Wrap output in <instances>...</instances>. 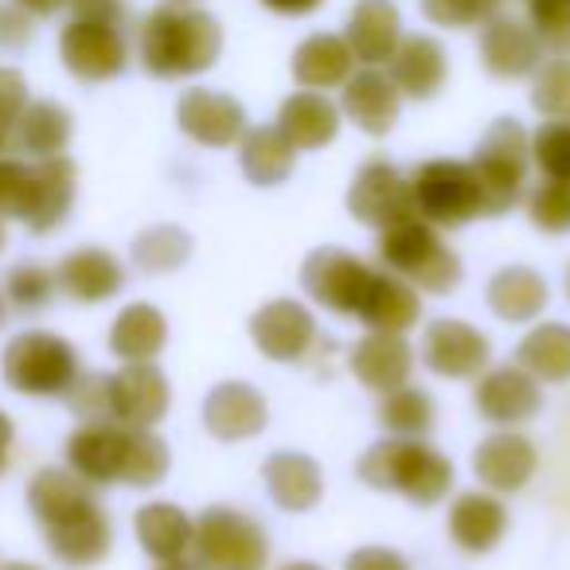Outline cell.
<instances>
[{
    "instance_id": "obj_1",
    "label": "cell",
    "mask_w": 570,
    "mask_h": 570,
    "mask_svg": "<svg viewBox=\"0 0 570 570\" xmlns=\"http://www.w3.org/2000/svg\"><path fill=\"white\" fill-rule=\"evenodd\" d=\"M28 512L40 523L51 559L67 570H90L110 554L114 523L87 484L67 465H43L28 481Z\"/></svg>"
},
{
    "instance_id": "obj_2",
    "label": "cell",
    "mask_w": 570,
    "mask_h": 570,
    "mask_svg": "<svg viewBox=\"0 0 570 570\" xmlns=\"http://www.w3.org/2000/svg\"><path fill=\"white\" fill-rule=\"evenodd\" d=\"M223 28L212 12L191 4H160L137 28V59L153 79H191L215 67Z\"/></svg>"
},
{
    "instance_id": "obj_3",
    "label": "cell",
    "mask_w": 570,
    "mask_h": 570,
    "mask_svg": "<svg viewBox=\"0 0 570 570\" xmlns=\"http://www.w3.org/2000/svg\"><path fill=\"white\" fill-rule=\"evenodd\" d=\"M360 481L367 489L399 492L411 504L430 508L450 492L453 465L422 438H383L360 458Z\"/></svg>"
},
{
    "instance_id": "obj_4",
    "label": "cell",
    "mask_w": 570,
    "mask_h": 570,
    "mask_svg": "<svg viewBox=\"0 0 570 570\" xmlns=\"http://www.w3.org/2000/svg\"><path fill=\"white\" fill-rule=\"evenodd\" d=\"M375 250H380L383 269L399 274L422 294H450L461 285V258L442 243L438 227H430L414 212L380 227V246Z\"/></svg>"
},
{
    "instance_id": "obj_5",
    "label": "cell",
    "mask_w": 570,
    "mask_h": 570,
    "mask_svg": "<svg viewBox=\"0 0 570 570\" xmlns=\"http://www.w3.org/2000/svg\"><path fill=\"white\" fill-rule=\"evenodd\" d=\"M79 348L67 336L48 328H28L4 344L0 375L17 395L28 399H63L71 383L79 380Z\"/></svg>"
},
{
    "instance_id": "obj_6",
    "label": "cell",
    "mask_w": 570,
    "mask_h": 570,
    "mask_svg": "<svg viewBox=\"0 0 570 570\" xmlns=\"http://www.w3.org/2000/svg\"><path fill=\"white\" fill-rule=\"evenodd\" d=\"M481 184L484 215H504L528 191L531 173V134L515 118H497L484 129L481 145L469 157Z\"/></svg>"
},
{
    "instance_id": "obj_7",
    "label": "cell",
    "mask_w": 570,
    "mask_h": 570,
    "mask_svg": "<svg viewBox=\"0 0 570 570\" xmlns=\"http://www.w3.org/2000/svg\"><path fill=\"white\" fill-rule=\"evenodd\" d=\"M406 184H411L414 215H422L438 230L465 227V223L484 215L481 184H476V173L469 160H426V165H419L406 176Z\"/></svg>"
},
{
    "instance_id": "obj_8",
    "label": "cell",
    "mask_w": 570,
    "mask_h": 570,
    "mask_svg": "<svg viewBox=\"0 0 570 570\" xmlns=\"http://www.w3.org/2000/svg\"><path fill=\"white\" fill-rule=\"evenodd\" d=\"M191 554L204 562V570H266L269 539L243 508L212 504L191 528Z\"/></svg>"
},
{
    "instance_id": "obj_9",
    "label": "cell",
    "mask_w": 570,
    "mask_h": 570,
    "mask_svg": "<svg viewBox=\"0 0 570 570\" xmlns=\"http://www.w3.org/2000/svg\"><path fill=\"white\" fill-rule=\"evenodd\" d=\"M59 59L79 82H110L126 71V24L95 17H71L59 32Z\"/></svg>"
},
{
    "instance_id": "obj_10",
    "label": "cell",
    "mask_w": 570,
    "mask_h": 570,
    "mask_svg": "<svg viewBox=\"0 0 570 570\" xmlns=\"http://www.w3.org/2000/svg\"><path fill=\"white\" fill-rule=\"evenodd\" d=\"M372 277L375 266H367L360 254L344 250V246H317L302 266L305 294L313 297V305L336 313V317H356Z\"/></svg>"
},
{
    "instance_id": "obj_11",
    "label": "cell",
    "mask_w": 570,
    "mask_h": 570,
    "mask_svg": "<svg viewBox=\"0 0 570 570\" xmlns=\"http://www.w3.org/2000/svg\"><path fill=\"white\" fill-rule=\"evenodd\" d=\"M250 341L274 364H302L317 344V317L294 297H277L250 317Z\"/></svg>"
},
{
    "instance_id": "obj_12",
    "label": "cell",
    "mask_w": 570,
    "mask_h": 570,
    "mask_svg": "<svg viewBox=\"0 0 570 570\" xmlns=\"http://www.w3.org/2000/svg\"><path fill=\"white\" fill-rule=\"evenodd\" d=\"M473 406L481 411L484 422H492V426L515 430L539 414L543 391H539V380H531L520 364L484 367V372L476 375Z\"/></svg>"
},
{
    "instance_id": "obj_13",
    "label": "cell",
    "mask_w": 570,
    "mask_h": 570,
    "mask_svg": "<svg viewBox=\"0 0 570 570\" xmlns=\"http://www.w3.org/2000/svg\"><path fill=\"white\" fill-rule=\"evenodd\" d=\"M414 204H411V184L406 176L399 173L391 160L383 157H372L360 165V173L352 176L348 184V215L360 219L364 227H387V223L403 219L411 215Z\"/></svg>"
},
{
    "instance_id": "obj_14",
    "label": "cell",
    "mask_w": 570,
    "mask_h": 570,
    "mask_svg": "<svg viewBox=\"0 0 570 570\" xmlns=\"http://www.w3.org/2000/svg\"><path fill=\"white\" fill-rule=\"evenodd\" d=\"M173 406L168 375L153 360L145 364H121L110 375V419L121 426L153 430Z\"/></svg>"
},
{
    "instance_id": "obj_15",
    "label": "cell",
    "mask_w": 570,
    "mask_h": 570,
    "mask_svg": "<svg viewBox=\"0 0 570 570\" xmlns=\"http://www.w3.org/2000/svg\"><path fill=\"white\" fill-rule=\"evenodd\" d=\"M176 126L184 129V137H191L196 145H207V149H230L250 129L243 102L212 87L184 90L180 102H176Z\"/></svg>"
},
{
    "instance_id": "obj_16",
    "label": "cell",
    "mask_w": 570,
    "mask_h": 570,
    "mask_svg": "<svg viewBox=\"0 0 570 570\" xmlns=\"http://www.w3.org/2000/svg\"><path fill=\"white\" fill-rule=\"evenodd\" d=\"M492 344L469 321H434L422 333V364L442 380H476L489 367Z\"/></svg>"
},
{
    "instance_id": "obj_17",
    "label": "cell",
    "mask_w": 570,
    "mask_h": 570,
    "mask_svg": "<svg viewBox=\"0 0 570 570\" xmlns=\"http://www.w3.org/2000/svg\"><path fill=\"white\" fill-rule=\"evenodd\" d=\"M126 445L129 426L114 419L102 422H82L71 438H67V469L79 473L87 484L106 489V484H121V469H126Z\"/></svg>"
},
{
    "instance_id": "obj_18",
    "label": "cell",
    "mask_w": 570,
    "mask_h": 570,
    "mask_svg": "<svg viewBox=\"0 0 570 570\" xmlns=\"http://www.w3.org/2000/svg\"><path fill=\"white\" fill-rule=\"evenodd\" d=\"M75 188H79V173H75L71 157H43L32 160V184H28V199H24V223L32 235H51L59 223L71 215L75 207Z\"/></svg>"
},
{
    "instance_id": "obj_19",
    "label": "cell",
    "mask_w": 570,
    "mask_h": 570,
    "mask_svg": "<svg viewBox=\"0 0 570 570\" xmlns=\"http://www.w3.org/2000/svg\"><path fill=\"white\" fill-rule=\"evenodd\" d=\"M535 469H539V450L520 430H497L473 453L476 481H481V489L497 492V497L520 492L535 476Z\"/></svg>"
},
{
    "instance_id": "obj_20",
    "label": "cell",
    "mask_w": 570,
    "mask_h": 570,
    "mask_svg": "<svg viewBox=\"0 0 570 570\" xmlns=\"http://www.w3.org/2000/svg\"><path fill=\"white\" fill-rule=\"evenodd\" d=\"M56 285H59V294H67L71 302L102 305L121 294L126 266H121L118 254H110L106 246H75L56 266Z\"/></svg>"
},
{
    "instance_id": "obj_21",
    "label": "cell",
    "mask_w": 570,
    "mask_h": 570,
    "mask_svg": "<svg viewBox=\"0 0 570 570\" xmlns=\"http://www.w3.org/2000/svg\"><path fill=\"white\" fill-rule=\"evenodd\" d=\"M399 110H403V95L391 82L387 71L380 67H364V71H352L348 82L341 90V114L352 121L356 129L372 137H383L395 129Z\"/></svg>"
},
{
    "instance_id": "obj_22",
    "label": "cell",
    "mask_w": 570,
    "mask_h": 570,
    "mask_svg": "<svg viewBox=\"0 0 570 570\" xmlns=\"http://www.w3.org/2000/svg\"><path fill=\"white\" fill-rule=\"evenodd\" d=\"M269 422V406L250 383L227 380L219 387L207 391L204 399V426L219 442H246V438L262 434Z\"/></svg>"
},
{
    "instance_id": "obj_23",
    "label": "cell",
    "mask_w": 570,
    "mask_h": 570,
    "mask_svg": "<svg viewBox=\"0 0 570 570\" xmlns=\"http://www.w3.org/2000/svg\"><path fill=\"white\" fill-rule=\"evenodd\" d=\"M481 63L497 79H523L543 63V43L523 20L492 17L481 28Z\"/></svg>"
},
{
    "instance_id": "obj_24",
    "label": "cell",
    "mask_w": 570,
    "mask_h": 570,
    "mask_svg": "<svg viewBox=\"0 0 570 570\" xmlns=\"http://www.w3.org/2000/svg\"><path fill=\"white\" fill-rule=\"evenodd\" d=\"M348 367L367 391L387 395V391L411 383L414 348L406 344L403 333H367L364 341H356V348H352Z\"/></svg>"
},
{
    "instance_id": "obj_25",
    "label": "cell",
    "mask_w": 570,
    "mask_h": 570,
    "mask_svg": "<svg viewBox=\"0 0 570 570\" xmlns=\"http://www.w3.org/2000/svg\"><path fill=\"white\" fill-rule=\"evenodd\" d=\"M277 129L297 153L325 149L341 134V106L328 102L325 90H297L277 106Z\"/></svg>"
},
{
    "instance_id": "obj_26",
    "label": "cell",
    "mask_w": 570,
    "mask_h": 570,
    "mask_svg": "<svg viewBox=\"0 0 570 570\" xmlns=\"http://www.w3.org/2000/svg\"><path fill=\"white\" fill-rule=\"evenodd\" d=\"M262 481H266L269 500L282 512H309L325 497V473H321V465L309 453H297V450L269 453L266 465H262Z\"/></svg>"
},
{
    "instance_id": "obj_27",
    "label": "cell",
    "mask_w": 570,
    "mask_h": 570,
    "mask_svg": "<svg viewBox=\"0 0 570 570\" xmlns=\"http://www.w3.org/2000/svg\"><path fill=\"white\" fill-rule=\"evenodd\" d=\"M387 75L403 98L426 102V98H434L445 87V75H450L445 48L434 36H403L395 56L387 59Z\"/></svg>"
},
{
    "instance_id": "obj_28",
    "label": "cell",
    "mask_w": 570,
    "mask_h": 570,
    "mask_svg": "<svg viewBox=\"0 0 570 570\" xmlns=\"http://www.w3.org/2000/svg\"><path fill=\"white\" fill-rule=\"evenodd\" d=\"M508 531V508L497 492L489 489H469L453 497L450 504V535L461 551L469 554H489L492 547L504 539Z\"/></svg>"
},
{
    "instance_id": "obj_29",
    "label": "cell",
    "mask_w": 570,
    "mask_h": 570,
    "mask_svg": "<svg viewBox=\"0 0 570 570\" xmlns=\"http://www.w3.org/2000/svg\"><path fill=\"white\" fill-rule=\"evenodd\" d=\"M399 40H403V20H399L395 0H356L348 28H344V43L352 48L356 63H387L395 56Z\"/></svg>"
},
{
    "instance_id": "obj_30",
    "label": "cell",
    "mask_w": 570,
    "mask_h": 570,
    "mask_svg": "<svg viewBox=\"0 0 570 570\" xmlns=\"http://www.w3.org/2000/svg\"><path fill=\"white\" fill-rule=\"evenodd\" d=\"M367 325V333H411L422 317V297L411 282H403L391 269H375L372 285H367L364 305L356 313Z\"/></svg>"
},
{
    "instance_id": "obj_31",
    "label": "cell",
    "mask_w": 570,
    "mask_h": 570,
    "mask_svg": "<svg viewBox=\"0 0 570 570\" xmlns=\"http://www.w3.org/2000/svg\"><path fill=\"white\" fill-rule=\"evenodd\" d=\"M489 309L508 325H531L539 313L551 302L543 274H535L531 266H504L489 277Z\"/></svg>"
},
{
    "instance_id": "obj_32",
    "label": "cell",
    "mask_w": 570,
    "mask_h": 570,
    "mask_svg": "<svg viewBox=\"0 0 570 570\" xmlns=\"http://www.w3.org/2000/svg\"><path fill=\"white\" fill-rule=\"evenodd\" d=\"M71 137H75L71 110L59 106V102H51V98H32L17 121L12 149L24 153L28 160H43V157H59V153H67Z\"/></svg>"
},
{
    "instance_id": "obj_33",
    "label": "cell",
    "mask_w": 570,
    "mask_h": 570,
    "mask_svg": "<svg viewBox=\"0 0 570 570\" xmlns=\"http://www.w3.org/2000/svg\"><path fill=\"white\" fill-rule=\"evenodd\" d=\"M168 344V321L157 305L134 302L114 317L110 325V352L121 364H145L157 360Z\"/></svg>"
},
{
    "instance_id": "obj_34",
    "label": "cell",
    "mask_w": 570,
    "mask_h": 570,
    "mask_svg": "<svg viewBox=\"0 0 570 570\" xmlns=\"http://www.w3.org/2000/svg\"><path fill=\"white\" fill-rule=\"evenodd\" d=\"M191 528H196V520H191L180 504H173V500H149V504H141L134 515L137 543H141V551L157 562L176 559V554H188Z\"/></svg>"
},
{
    "instance_id": "obj_35",
    "label": "cell",
    "mask_w": 570,
    "mask_h": 570,
    "mask_svg": "<svg viewBox=\"0 0 570 570\" xmlns=\"http://www.w3.org/2000/svg\"><path fill=\"white\" fill-rule=\"evenodd\" d=\"M356 71V56L344 43V36L333 32H313L309 40H302V48L294 51V79L305 90H333L344 87L348 75Z\"/></svg>"
},
{
    "instance_id": "obj_36",
    "label": "cell",
    "mask_w": 570,
    "mask_h": 570,
    "mask_svg": "<svg viewBox=\"0 0 570 570\" xmlns=\"http://www.w3.org/2000/svg\"><path fill=\"white\" fill-rule=\"evenodd\" d=\"M238 168L258 188H274L289 180V173L297 168V149L285 141L277 126H254L238 141Z\"/></svg>"
},
{
    "instance_id": "obj_37",
    "label": "cell",
    "mask_w": 570,
    "mask_h": 570,
    "mask_svg": "<svg viewBox=\"0 0 570 570\" xmlns=\"http://www.w3.org/2000/svg\"><path fill=\"white\" fill-rule=\"evenodd\" d=\"M515 364L539 383H567L570 380V325L543 321L535 325L515 348Z\"/></svg>"
},
{
    "instance_id": "obj_38",
    "label": "cell",
    "mask_w": 570,
    "mask_h": 570,
    "mask_svg": "<svg viewBox=\"0 0 570 570\" xmlns=\"http://www.w3.org/2000/svg\"><path fill=\"white\" fill-rule=\"evenodd\" d=\"M434 419H438L434 399L422 387H411V383L387 391L380 403V426L391 438H426L434 430Z\"/></svg>"
},
{
    "instance_id": "obj_39",
    "label": "cell",
    "mask_w": 570,
    "mask_h": 570,
    "mask_svg": "<svg viewBox=\"0 0 570 570\" xmlns=\"http://www.w3.org/2000/svg\"><path fill=\"white\" fill-rule=\"evenodd\" d=\"M173 453L168 442L157 430H137L129 426V445H126V469H121V484L129 489H153L168 476Z\"/></svg>"
},
{
    "instance_id": "obj_40",
    "label": "cell",
    "mask_w": 570,
    "mask_h": 570,
    "mask_svg": "<svg viewBox=\"0 0 570 570\" xmlns=\"http://www.w3.org/2000/svg\"><path fill=\"white\" fill-rule=\"evenodd\" d=\"M188 258H191L188 230L173 227V223H160V227H149L134 238V262L141 274H173Z\"/></svg>"
},
{
    "instance_id": "obj_41",
    "label": "cell",
    "mask_w": 570,
    "mask_h": 570,
    "mask_svg": "<svg viewBox=\"0 0 570 570\" xmlns=\"http://www.w3.org/2000/svg\"><path fill=\"white\" fill-rule=\"evenodd\" d=\"M4 302H9V309L17 313H40L51 305V297H56V269H48L43 262H17V266L9 269V277H4Z\"/></svg>"
},
{
    "instance_id": "obj_42",
    "label": "cell",
    "mask_w": 570,
    "mask_h": 570,
    "mask_svg": "<svg viewBox=\"0 0 570 570\" xmlns=\"http://www.w3.org/2000/svg\"><path fill=\"white\" fill-rule=\"evenodd\" d=\"M531 106H535L547 121H570V56H559V59H551V63L535 67Z\"/></svg>"
},
{
    "instance_id": "obj_43",
    "label": "cell",
    "mask_w": 570,
    "mask_h": 570,
    "mask_svg": "<svg viewBox=\"0 0 570 570\" xmlns=\"http://www.w3.org/2000/svg\"><path fill=\"white\" fill-rule=\"evenodd\" d=\"M531 165L543 173V180L570 184V121H543L531 134Z\"/></svg>"
},
{
    "instance_id": "obj_44",
    "label": "cell",
    "mask_w": 570,
    "mask_h": 570,
    "mask_svg": "<svg viewBox=\"0 0 570 570\" xmlns=\"http://www.w3.org/2000/svg\"><path fill=\"white\" fill-rule=\"evenodd\" d=\"M528 204V219L535 223L543 235H567L570 230V184L567 180H543L523 196Z\"/></svg>"
},
{
    "instance_id": "obj_45",
    "label": "cell",
    "mask_w": 570,
    "mask_h": 570,
    "mask_svg": "<svg viewBox=\"0 0 570 570\" xmlns=\"http://www.w3.org/2000/svg\"><path fill=\"white\" fill-rule=\"evenodd\" d=\"M528 24L539 43L559 56H570V0H523Z\"/></svg>"
},
{
    "instance_id": "obj_46",
    "label": "cell",
    "mask_w": 570,
    "mask_h": 570,
    "mask_svg": "<svg viewBox=\"0 0 570 570\" xmlns=\"http://www.w3.org/2000/svg\"><path fill=\"white\" fill-rule=\"evenodd\" d=\"M422 17L438 28H476L484 20L500 17L504 0H419Z\"/></svg>"
},
{
    "instance_id": "obj_47",
    "label": "cell",
    "mask_w": 570,
    "mask_h": 570,
    "mask_svg": "<svg viewBox=\"0 0 570 570\" xmlns=\"http://www.w3.org/2000/svg\"><path fill=\"white\" fill-rule=\"evenodd\" d=\"M67 406L79 414L82 422H102L110 419V375L102 372H79V380L67 391Z\"/></svg>"
},
{
    "instance_id": "obj_48",
    "label": "cell",
    "mask_w": 570,
    "mask_h": 570,
    "mask_svg": "<svg viewBox=\"0 0 570 570\" xmlns=\"http://www.w3.org/2000/svg\"><path fill=\"white\" fill-rule=\"evenodd\" d=\"M28 102L32 95H28L24 75L17 67H0V153L12 149V134H17V121Z\"/></svg>"
},
{
    "instance_id": "obj_49",
    "label": "cell",
    "mask_w": 570,
    "mask_h": 570,
    "mask_svg": "<svg viewBox=\"0 0 570 570\" xmlns=\"http://www.w3.org/2000/svg\"><path fill=\"white\" fill-rule=\"evenodd\" d=\"M28 184H32V160L0 153V215L4 219H20L24 215Z\"/></svg>"
},
{
    "instance_id": "obj_50",
    "label": "cell",
    "mask_w": 570,
    "mask_h": 570,
    "mask_svg": "<svg viewBox=\"0 0 570 570\" xmlns=\"http://www.w3.org/2000/svg\"><path fill=\"white\" fill-rule=\"evenodd\" d=\"M36 17H28L20 4H12V0H4L0 4V51H20L32 43L36 36Z\"/></svg>"
},
{
    "instance_id": "obj_51",
    "label": "cell",
    "mask_w": 570,
    "mask_h": 570,
    "mask_svg": "<svg viewBox=\"0 0 570 570\" xmlns=\"http://www.w3.org/2000/svg\"><path fill=\"white\" fill-rule=\"evenodd\" d=\"M344 570H411V562L395 547H356L344 559Z\"/></svg>"
},
{
    "instance_id": "obj_52",
    "label": "cell",
    "mask_w": 570,
    "mask_h": 570,
    "mask_svg": "<svg viewBox=\"0 0 570 570\" xmlns=\"http://www.w3.org/2000/svg\"><path fill=\"white\" fill-rule=\"evenodd\" d=\"M269 12H277V17H309V12H317L325 0H262Z\"/></svg>"
},
{
    "instance_id": "obj_53",
    "label": "cell",
    "mask_w": 570,
    "mask_h": 570,
    "mask_svg": "<svg viewBox=\"0 0 570 570\" xmlns=\"http://www.w3.org/2000/svg\"><path fill=\"white\" fill-rule=\"evenodd\" d=\"M12 445H17V426L4 411H0V476L9 473L12 465Z\"/></svg>"
},
{
    "instance_id": "obj_54",
    "label": "cell",
    "mask_w": 570,
    "mask_h": 570,
    "mask_svg": "<svg viewBox=\"0 0 570 570\" xmlns=\"http://www.w3.org/2000/svg\"><path fill=\"white\" fill-rule=\"evenodd\" d=\"M12 4H20L28 17H56L59 9H67V0H12Z\"/></svg>"
},
{
    "instance_id": "obj_55",
    "label": "cell",
    "mask_w": 570,
    "mask_h": 570,
    "mask_svg": "<svg viewBox=\"0 0 570 570\" xmlns=\"http://www.w3.org/2000/svg\"><path fill=\"white\" fill-rule=\"evenodd\" d=\"M157 570H204V562L196 559V554H176V559H165V562H157Z\"/></svg>"
},
{
    "instance_id": "obj_56",
    "label": "cell",
    "mask_w": 570,
    "mask_h": 570,
    "mask_svg": "<svg viewBox=\"0 0 570 570\" xmlns=\"http://www.w3.org/2000/svg\"><path fill=\"white\" fill-rule=\"evenodd\" d=\"M0 570H43L40 562H28V559H12V562H0Z\"/></svg>"
},
{
    "instance_id": "obj_57",
    "label": "cell",
    "mask_w": 570,
    "mask_h": 570,
    "mask_svg": "<svg viewBox=\"0 0 570 570\" xmlns=\"http://www.w3.org/2000/svg\"><path fill=\"white\" fill-rule=\"evenodd\" d=\"M277 570H325V567H317V562H309V559H294V562H282Z\"/></svg>"
},
{
    "instance_id": "obj_58",
    "label": "cell",
    "mask_w": 570,
    "mask_h": 570,
    "mask_svg": "<svg viewBox=\"0 0 570 570\" xmlns=\"http://www.w3.org/2000/svg\"><path fill=\"white\" fill-rule=\"evenodd\" d=\"M4 321H9V302H4V289H0V328H4Z\"/></svg>"
},
{
    "instance_id": "obj_59",
    "label": "cell",
    "mask_w": 570,
    "mask_h": 570,
    "mask_svg": "<svg viewBox=\"0 0 570 570\" xmlns=\"http://www.w3.org/2000/svg\"><path fill=\"white\" fill-rule=\"evenodd\" d=\"M9 246V230H4V215H0V250Z\"/></svg>"
},
{
    "instance_id": "obj_60",
    "label": "cell",
    "mask_w": 570,
    "mask_h": 570,
    "mask_svg": "<svg viewBox=\"0 0 570 570\" xmlns=\"http://www.w3.org/2000/svg\"><path fill=\"white\" fill-rule=\"evenodd\" d=\"M168 4H191V0H168Z\"/></svg>"
},
{
    "instance_id": "obj_61",
    "label": "cell",
    "mask_w": 570,
    "mask_h": 570,
    "mask_svg": "<svg viewBox=\"0 0 570 570\" xmlns=\"http://www.w3.org/2000/svg\"><path fill=\"white\" fill-rule=\"evenodd\" d=\"M567 297H570V266H567Z\"/></svg>"
}]
</instances>
